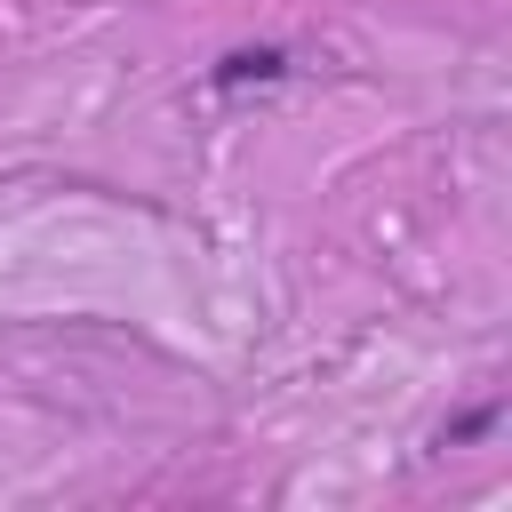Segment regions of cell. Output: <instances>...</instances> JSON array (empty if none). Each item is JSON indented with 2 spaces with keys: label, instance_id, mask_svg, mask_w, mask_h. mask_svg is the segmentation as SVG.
Wrapping results in <instances>:
<instances>
[{
  "label": "cell",
  "instance_id": "1",
  "mask_svg": "<svg viewBox=\"0 0 512 512\" xmlns=\"http://www.w3.org/2000/svg\"><path fill=\"white\" fill-rule=\"evenodd\" d=\"M280 72H288L280 48H240V56L216 64V88H248V80H280Z\"/></svg>",
  "mask_w": 512,
  "mask_h": 512
}]
</instances>
